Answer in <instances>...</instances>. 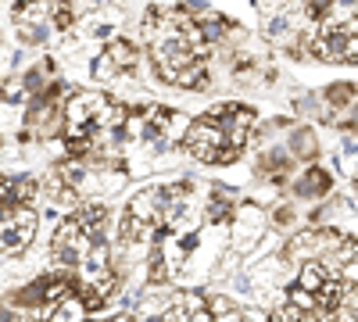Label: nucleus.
Segmentation results:
<instances>
[{"instance_id": "1", "label": "nucleus", "mask_w": 358, "mask_h": 322, "mask_svg": "<svg viewBox=\"0 0 358 322\" xmlns=\"http://www.w3.org/2000/svg\"><path fill=\"white\" fill-rule=\"evenodd\" d=\"M183 143H187L190 158H197V161H204V165H219V147H222V143H229V136H226L222 126H215V122L204 119V122H190Z\"/></svg>"}, {"instance_id": "2", "label": "nucleus", "mask_w": 358, "mask_h": 322, "mask_svg": "<svg viewBox=\"0 0 358 322\" xmlns=\"http://www.w3.org/2000/svg\"><path fill=\"white\" fill-rule=\"evenodd\" d=\"M40 193V183L33 175H4L0 180V204L11 208V204H33Z\"/></svg>"}, {"instance_id": "3", "label": "nucleus", "mask_w": 358, "mask_h": 322, "mask_svg": "<svg viewBox=\"0 0 358 322\" xmlns=\"http://www.w3.org/2000/svg\"><path fill=\"white\" fill-rule=\"evenodd\" d=\"M330 186H334L330 172H322V168H315V165H312V168H305V172L290 183L294 197H301V200H319V197L330 193Z\"/></svg>"}, {"instance_id": "4", "label": "nucleus", "mask_w": 358, "mask_h": 322, "mask_svg": "<svg viewBox=\"0 0 358 322\" xmlns=\"http://www.w3.org/2000/svg\"><path fill=\"white\" fill-rule=\"evenodd\" d=\"M162 186H147V190H140L133 200H129V215H140V219H147V222H155L158 229H162Z\"/></svg>"}, {"instance_id": "5", "label": "nucleus", "mask_w": 358, "mask_h": 322, "mask_svg": "<svg viewBox=\"0 0 358 322\" xmlns=\"http://www.w3.org/2000/svg\"><path fill=\"white\" fill-rule=\"evenodd\" d=\"M236 193L233 190H226V186H215V193H212V200H208V208H204V222H229L233 215H236Z\"/></svg>"}, {"instance_id": "6", "label": "nucleus", "mask_w": 358, "mask_h": 322, "mask_svg": "<svg viewBox=\"0 0 358 322\" xmlns=\"http://www.w3.org/2000/svg\"><path fill=\"white\" fill-rule=\"evenodd\" d=\"M76 222H79L94 240H101V233H104V226H108V208H104V204H97V200L79 204V208H76Z\"/></svg>"}, {"instance_id": "7", "label": "nucleus", "mask_w": 358, "mask_h": 322, "mask_svg": "<svg viewBox=\"0 0 358 322\" xmlns=\"http://www.w3.org/2000/svg\"><path fill=\"white\" fill-rule=\"evenodd\" d=\"M8 305L18 308V312H43V305H47V298H43V279L18 286L15 294L8 298Z\"/></svg>"}, {"instance_id": "8", "label": "nucleus", "mask_w": 358, "mask_h": 322, "mask_svg": "<svg viewBox=\"0 0 358 322\" xmlns=\"http://www.w3.org/2000/svg\"><path fill=\"white\" fill-rule=\"evenodd\" d=\"M104 50H108V57L118 65V72H122V75H129V72L140 68V50H136L133 43H126V40H111Z\"/></svg>"}, {"instance_id": "9", "label": "nucleus", "mask_w": 358, "mask_h": 322, "mask_svg": "<svg viewBox=\"0 0 358 322\" xmlns=\"http://www.w3.org/2000/svg\"><path fill=\"white\" fill-rule=\"evenodd\" d=\"M287 147L294 151L297 161H312L319 154V140H315V129H294L290 140H287Z\"/></svg>"}, {"instance_id": "10", "label": "nucleus", "mask_w": 358, "mask_h": 322, "mask_svg": "<svg viewBox=\"0 0 358 322\" xmlns=\"http://www.w3.org/2000/svg\"><path fill=\"white\" fill-rule=\"evenodd\" d=\"M15 18H25V22H40V25H47V22L54 18V4H50V0H18Z\"/></svg>"}, {"instance_id": "11", "label": "nucleus", "mask_w": 358, "mask_h": 322, "mask_svg": "<svg viewBox=\"0 0 358 322\" xmlns=\"http://www.w3.org/2000/svg\"><path fill=\"white\" fill-rule=\"evenodd\" d=\"M86 305H83V298L79 294H72V298H65V301H57V305H50V308H43V315L47 319H65V322H76V319H86Z\"/></svg>"}, {"instance_id": "12", "label": "nucleus", "mask_w": 358, "mask_h": 322, "mask_svg": "<svg viewBox=\"0 0 358 322\" xmlns=\"http://www.w3.org/2000/svg\"><path fill=\"white\" fill-rule=\"evenodd\" d=\"M179 301H183V312H187V322H212V308H208V298L194 294V290H183L179 294Z\"/></svg>"}, {"instance_id": "13", "label": "nucleus", "mask_w": 358, "mask_h": 322, "mask_svg": "<svg viewBox=\"0 0 358 322\" xmlns=\"http://www.w3.org/2000/svg\"><path fill=\"white\" fill-rule=\"evenodd\" d=\"M358 101V86L355 82H334L330 86V90H326V104H330V108H351Z\"/></svg>"}, {"instance_id": "14", "label": "nucleus", "mask_w": 358, "mask_h": 322, "mask_svg": "<svg viewBox=\"0 0 358 322\" xmlns=\"http://www.w3.org/2000/svg\"><path fill=\"white\" fill-rule=\"evenodd\" d=\"M15 29H18V43H22V47H40V43L47 40V25H40V22L15 18Z\"/></svg>"}, {"instance_id": "15", "label": "nucleus", "mask_w": 358, "mask_h": 322, "mask_svg": "<svg viewBox=\"0 0 358 322\" xmlns=\"http://www.w3.org/2000/svg\"><path fill=\"white\" fill-rule=\"evenodd\" d=\"M208 308H212V315L222 319V322H241V319H244V308L233 305V301L222 298V294H212V298H208Z\"/></svg>"}, {"instance_id": "16", "label": "nucleus", "mask_w": 358, "mask_h": 322, "mask_svg": "<svg viewBox=\"0 0 358 322\" xmlns=\"http://www.w3.org/2000/svg\"><path fill=\"white\" fill-rule=\"evenodd\" d=\"M76 18H79V8H76V0H57L54 4V25H57V33H69V29L76 25Z\"/></svg>"}, {"instance_id": "17", "label": "nucleus", "mask_w": 358, "mask_h": 322, "mask_svg": "<svg viewBox=\"0 0 358 322\" xmlns=\"http://www.w3.org/2000/svg\"><path fill=\"white\" fill-rule=\"evenodd\" d=\"M90 75H94L97 82H115V79H118V75H122V72H118V65L111 61V57H108V50H104V54L97 57V65H94V68H90Z\"/></svg>"}, {"instance_id": "18", "label": "nucleus", "mask_w": 358, "mask_h": 322, "mask_svg": "<svg viewBox=\"0 0 358 322\" xmlns=\"http://www.w3.org/2000/svg\"><path fill=\"white\" fill-rule=\"evenodd\" d=\"M29 90H25V79H8L4 86H0V101H8V104H18L25 101Z\"/></svg>"}, {"instance_id": "19", "label": "nucleus", "mask_w": 358, "mask_h": 322, "mask_svg": "<svg viewBox=\"0 0 358 322\" xmlns=\"http://www.w3.org/2000/svg\"><path fill=\"white\" fill-rule=\"evenodd\" d=\"M330 4H334V0H308V4H305V11H308V18H326V11H330Z\"/></svg>"}, {"instance_id": "20", "label": "nucleus", "mask_w": 358, "mask_h": 322, "mask_svg": "<svg viewBox=\"0 0 358 322\" xmlns=\"http://www.w3.org/2000/svg\"><path fill=\"white\" fill-rule=\"evenodd\" d=\"M341 122H344V129L358 133V101H355L351 108H344V115H341Z\"/></svg>"}, {"instance_id": "21", "label": "nucleus", "mask_w": 358, "mask_h": 322, "mask_svg": "<svg viewBox=\"0 0 358 322\" xmlns=\"http://www.w3.org/2000/svg\"><path fill=\"white\" fill-rule=\"evenodd\" d=\"M273 219H276V226H290L294 222V208H290V204H280Z\"/></svg>"}]
</instances>
